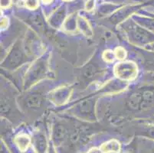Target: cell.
<instances>
[{
    "mask_svg": "<svg viewBox=\"0 0 154 153\" xmlns=\"http://www.w3.org/2000/svg\"><path fill=\"white\" fill-rule=\"evenodd\" d=\"M115 73L121 79L132 80L137 75V67L131 62L120 63L115 67Z\"/></svg>",
    "mask_w": 154,
    "mask_h": 153,
    "instance_id": "cell-1",
    "label": "cell"
},
{
    "mask_svg": "<svg viewBox=\"0 0 154 153\" xmlns=\"http://www.w3.org/2000/svg\"><path fill=\"white\" fill-rule=\"evenodd\" d=\"M100 149L103 153H117L120 150V144L117 140L112 139L102 144Z\"/></svg>",
    "mask_w": 154,
    "mask_h": 153,
    "instance_id": "cell-2",
    "label": "cell"
},
{
    "mask_svg": "<svg viewBox=\"0 0 154 153\" xmlns=\"http://www.w3.org/2000/svg\"><path fill=\"white\" fill-rule=\"evenodd\" d=\"M15 142L21 151H24L28 149L30 145V138L27 135L21 134L15 137Z\"/></svg>",
    "mask_w": 154,
    "mask_h": 153,
    "instance_id": "cell-3",
    "label": "cell"
},
{
    "mask_svg": "<svg viewBox=\"0 0 154 153\" xmlns=\"http://www.w3.org/2000/svg\"><path fill=\"white\" fill-rule=\"evenodd\" d=\"M115 54L116 57H117V59H119V60H123V59H124V57H126L125 50L123 48H121V47H119V48L116 49Z\"/></svg>",
    "mask_w": 154,
    "mask_h": 153,
    "instance_id": "cell-4",
    "label": "cell"
},
{
    "mask_svg": "<svg viewBox=\"0 0 154 153\" xmlns=\"http://www.w3.org/2000/svg\"><path fill=\"white\" fill-rule=\"evenodd\" d=\"M26 5L29 8H36L38 5V0H26Z\"/></svg>",
    "mask_w": 154,
    "mask_h": 153,
    "instance_id": "cell-5",
    "label": "cell"
},
{
    "mask_svg": "<svg viewBox=\"0 0 154 153\" xmlns=\"http://www.w3.org/2000/svg\"><path fill=\"white\" fill-rule=\"evenodd\" d=\"M103 57H104L105 61H107V62H112L113 61V58H114V55H113L111 51L107 50L103 54Z\"/></svg>",
    "mask_w": 154,
    "mask_h": 153,
    "instance_id": "cell-6",
    "label": "cell"
},
{
    "mask_svg": "<svg viewBox=\"0 0 154 153\" xmlns=\"http://www.w3.org/2000/svg\"><path fill=\"white\" fill-rule=\"evenodd\" d=\"M1 2H2V7L9 6V4H10V0H1Z\"/></svg>",
    "mask_w": 154,
    "mask_h": 153,
    "instance_id": "cell-7",
    "label": "cell"
},
{
    "mask_svg": "<svg viewBox=\"0 0 154 153\" xmlns=\"http://www.w3.org/2000/svg\"><path fill=\"white\" fill-rule=\"evenodd\" d=\"M88 153H103L101 151V150L100 149V148H92V149H91L90 151H88Z\"/></svg>",
    "mask_w": 154,
    "mask_h": 153,
    "instance_id": "cell-8",
    "label": "cell"
},
{
    "mask_svg": "<svg viewBox=\"0 0 154 153\" xmlns=\"http://www.w3.org/2000/svg\"><path fill=\"white\" fill-rule=\"evenodd\" d=\"M51 0H43V2H51Z\"/></svg>",
    "mask_w": 154,
    "mask_h": 153,
    "instance_id": "cell-9",
    "label": "cell"
}]
</instances>
